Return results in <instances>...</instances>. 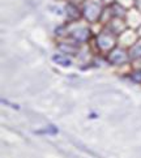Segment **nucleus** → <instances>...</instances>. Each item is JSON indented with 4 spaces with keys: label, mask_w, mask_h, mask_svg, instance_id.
Returning <instances> with one entry per match:
<instances>
[{
    "label": "nucleus",
    "mask_w": 141,
    "mask_h": 158,
    "mask_svg": "<svg viewBox=\"0 0 141 158\" xmlns=\"http://www.w3.org/2000/svg\"><path fill=\"white\" fill-rule=\"evenodd\" d=\"M60 50H63V51H67V52H73V54H75L77 48H76L75 46H67V47H65V44H60Z\"/></svg>",
    "instance_id": "obj_10"
},
{
    "label": "nucleus",
    "mask_w": 141,
    "mask_h": 158,
    "mask_svg": "<svg viewBox=\"0 0 141 158\" xmlns=\"http://www.w3.org/2000/svg\"><path fill=\"white\" fill-rule=\"evenodd\" d=\"M131 58L132 59H137L141 58V41H139L137 43H135V46L131 50Z\"/></svg>",
    "instance_id": "obj_8"
},
{
    "label": "nucleus",
    "mask_w": 141,
    "mask_h": 158,
    "mask_svg": "<svg viewBox=\"0 0 141 158\" xmlns=\"http://www.w3.org/2000/svg\"><path fill=\"white\" fill-rule=\"evenodd\" d=\"M101 2H105V3H112L114 0H101Z\"/></svg>",
    "instance_id": "obj_12"
},
{
    "label": "nucleus",
    "mask_w": 141,
    "mask_h": 158,
    "mask_svg": "<svg viewBox=\"0 0 141 158\" xmlns=\"http://www.w3.org/2000/svg\"><path fill=\"white\" fill-rule=\"evenodd\" d=\"M82 13L88 21L94 22L101 17V15H102V5H101L99 2L90 0V2H88L85 4V7L82 9Z\"/></svg>",
    "instance_id": "obj_1"
},
{
    "label": "nucleus",
    "mask_w": 141,
    "mask_h": 158,
    "mask_svg": "<svg viewBox=\"0 0 141 158\" xmlns=\"http://www.w3.org/2000/svg\"><path fill=\"white\" fill-rule=\"evenodd\" d=\"M98 47L101 50H110L114 47L115 44V39L111 37V34H107V33H102V34L98 35Z\"/></svg>",
    "instance_id": "obj_3"
},
{
    "label": "nucleus",
    "mask_w": 141,
    "mask_h": 158,
    "mask_svg": "<svg viewBox=\"0 0 141 158\" xmlns=\"http://www.w3.org/2000/svg\"><path fill=\"white\" fill-rule=\"evenodd\" d=\"M111 10H114V12H112V15L116 16V17H122V16L126 15V10H124V8L122 7L119 3H114V4H112Z\"/></svg>",
    "instance_id": "obj_7"
},
{
    "label": "nucleus",
    "mask_w": 141,
    "mask_h": 158,
    "mask_svg": "<svg viewBox=\"0 0 141 158\" xmlns=\"http://www.w3.org/2000/svg\"><path fill=\"white\" fill-rule=\"evenodd\" d=\"M65 12L69 20H77L81 16V12L75 4H67L65 5Z\"/></svg>",
    "instance_id": "obj_5"
},
{
    "label": "nucleus",
    "mask_w": 141,
    "mask_h": 158,
    "mask_svg": "<svg viewBox=\"0 0 141 158\" xmlns=\"http://www.w3.org/2000/svg\"><path fill=\"white\" fill-rule=\"evenodd\" d=\"M132 80L135 82H141V71H136L132 73Z\"/></svg>",
    "instance_id": "obj_11"
},
{
    "label": "nucleus",
    "mask_w": 141,
    "mask_h": 158,
    "mask_svg": "<svg viewBox=\"0 0 141 158\" xmlns=\"http://www.w3.org/2000/svg\"><path fill=\"white\" fill-rule=\"evenodd\" d=\"M52 60L56 64H59L61 67H69L72 64V60L69 58H67V56H64V55H54Z\"/></svg>",
    "instance_id": "obj_6"
},
{
    "label": "nucleus",
    "mask_w": 141,
    "mask_h": 158,
    "mask_svg": "<svg viewBox=\"0 0 141 158\" xmlns=\"http://www.w3.org/2000/svg\"><path fill=\"white\" fill-rule=\"evenodd\" d=\"M109 59L111 63H114V64H123V63H126L127 59H128V56L126 54V51L122 48H114L112 51H110V55H109Z\"/></svg>",
    "instance_id": "obj_2"
},
{
    "label": "nucleus",
    "mask_w": 141,
    "mask_h": 158,
    "mask_svg": "<svg viewBox=\"0 0 141 158\" xmlns=\"http://www.w3.org/2000/svg\"><path fill=\"white\" fill-rule=\"evenodd\" d=\"M37 133H48V135H56L58 133V128L55 126H48L46 129H42V131H37Z\"/></svg>",
    "instance_id": "obj_9"
},
{
    "label": "nucleus",
    "mask_w": 141,
    "mask_h": 158,
    "mask_svg": "<svg viewBox=\"0 0 141 158\" xmlns=\"http://www.w3.org/2000/svg\"><path fill=\"white\" fill-rule=\"evenodd\" d=\"M89 37H90V30L88 27H81V29L72 31V38H75L77 42H86Z\"/></svg>",
    "instance_id": "obj_4"
}]
</instances>
